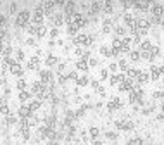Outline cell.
Here are the masks:
<instances>
[{
	"label": "cell",
	"instance_id": "6da1fadb",
	"mask_svg": "<svg viewBox=\"0 0 164 145\" xmlns=\"http://www.w3.org/2000/svg\"><path fill=\"white\" fill-rule=\"evenodd\" d=\"M28 21H29V12L28 10H21V12L17 14V17H16V24L17 26H26Z\"/></svg>",
	"mask_w": 164,
	"mask_h": 145
},
{
	"label": "cell",
	"instance_id": "7a4b0ae2",
	"mask_svg": "<svg viewBox=\"0 0 164 145\" xmlns=\"http://www.w3.org/2000/svg\"><path fill=\"white\" fill-rule=\"evenodd\" d=\"M50 21H52V23H54L55 26H61L62 23L66 21V17L62 16V14H57V12H54L52 16H50Z\"/></svg>",
	"mask_w": 164,
	"mask_h": 145
},
{
	"label": "cell",
	"instance_id": "3957f363",
	"mask_svg": "<svg viewBox=\"0 0 164 145\" xmlns=\"http://www.w3.org/2000/svg\"><path fill=\"white\" fill-rule=\"evenodd\" d=\"M107 107H109V111H116V109L121 107V100H119L118 97H112V99L109 100V104H107Z\"/></svg>",
	"mask_w": 164,
	"mask_h": 145
},
{
	"label": "cell",
	"instance_id": "277c9868",
	"mask_svg": "<svg viewBox=\"0 0 164 145\" xmlns=\"http://www.w3.org/2000/svg\"><path fill=\"white\" fill-rule=\"evenodd\" d=\"M40 81L45 85V83H52V73L50 71H41L40 73Z\"/></svg>",
	"mask_w": 164,
	"mask_h": 145
},
{
	"label": "cell",
	"instance_id": "5b68a950",
	"mask_svg": "<svg viewBox=\"0 0 164 145\" xmlns=\"http://www.w3.org/2000/svg\"><path fill=\"white\" fill-rule=\"evenodd\" d=\"M19 116L23 117V119H26L28 116H31V109H29V105H21V109H19Z\"/></svg>",
	"mask_w": 164,
	"mask_h": 145
},
{
	"label": "cell",
	"instance_id": "8992f818",
	"mask_svg": "<svg viewBox=\"0 0 164 145\" xmlns=\"http://www.w3.org/2000/svg\"><path fill=\"white\" fill-rule=\"evenodd\" d=\"M9 69H10V73H12V74H16V76H21V74H23V67H21L17 62H14L12 66L9 67Z\"/></svg>",
	"mask_w": 164,
	"mask_h": 145
},
{
	"label": "cell",
	"instance_id": "52a82bcc",
	"mask_svg": "<svg viewBox=\"0 0 164 145\" xmlns=\"http://www.w3.org/2000/svg\"><path fill=\"white\" fill-rule=\"evenodd\" d=\"M159 76H161V67L152 66V67H150V78H152V79H159Z\"/></svg>",
	"mask_w": 164,
	"mask_h": 145
},
{
	"label": "cell",
	"instance_id": "ba28073f",
	"mask_svg": "<svg viewBox=\"0 0 164 145\" xmlns=\"http://www.w3.org/2000/svg\"><path fill=\"white\" fill-rule=\"evenodd\" d=\"M150 2H135V7L138 10H147V9H150Z\"/></svg>",
	"mask_w": 164,
	"mask_h": 145
},
{
	"label": "cell",
	"instance_id": "9c48e42d",
	"mask_svg": "<svg viewBox=\"0 0 164 145\" xmlns=\"http://www.w3.org/2000/svg\"><path fill=\"white\" fill-rule=\"evenodd\" d=\"M138 74H140L138 69H133V67H130V69H128V79H133V81H135V79L138 78Z\"/></svg>",
	"mask_w": 164,
	"mask_h": 145
},
{
	"label": "cell",
	"instance_id": "30bf717a",
	"mask_svg": "<svg viewBox=\"0 0 164 145\" xmlns=\"http://www.w3.org/2000/svg\"><path fill=\"white\" fill-rule=\"evenodd\" d=\"M38 62H40V57L35 55V57H31V61L28 62V67H29V69H35V67L38 66Z\"/></svg>",
	"mask_w": 164,
	"mask_h": 145
},
{
	"label": "cell",
	"instance_id": "8fae6325",
	"mask_svg": "<svg viewBox=\"0 0 164 145\" xmlns=\"http://www.w3.org/2000/svg\"><path fill=\"white\" fill-rule=\"evenodd\" d=\"M100 7H102V5L98 4V2H92V4H90V14L98 12V10H100Z\"/></svg>",
	"mask_w": 164,
	"mask_h": 145
},
{
	"label": "cell",
	"instance_id": "7c38bea8",
	"mask_svg": "<svg viewBox=\"0 0 164 145\" xmlns=\"http://www.w3.org/2000/svg\"><path fill=\"white\" fill-rule=\"evenodd\" d=\"M149 76H150V74H147V73H140L138 78H136V83H145V81H149Z\"/></svg>",
	"mask_w": 164,
	"mask_h": 145
},
{
	"label": "cell",
	"instance_id": "4fadbf2b",
	"mask_svg": "<svg viewBox=\"0 0 164 145\" xmlns=\"http://www.w3.org/2000/svg\"><path fill=\"white\" fill-rule=\"evenodd\" d=\"M76 67L81 69V71H86V69H88V64H86V61H83V59H81V61L76 62Z\"/></svg>",
	"mask_w": 164,
	"mask_h": 145
},
{
	"label": "cell",
	"instance_id": "5bb4252c",
	"mask_svg": "<svg viewBox=\"0 0 164 145\" xmlns=\"http://www.w3.org/2000/svg\"><path fill=\"white\" fill-rule=\"evenodd\" d=\"M29 97H31V95H29V92H21V93H19V100H21V102H26V100H29Z\"/></svg>",
	"mask_w": 164,
	"mask_h": 145
},
{
	"label": "cell",
	"instance_id": "9a60e30c",
	"mask_svg": "<svg viewBox=\"0 0 164 145\" xmlns=\"http://www.w3.org/2000/svg\"><path fill=\"white\" fill-rule=\"evenodd\" d=\"M111 28H112V23H111V21H104V26H102L104 33H109V31H111Z\"/></svg>",
	"mask_w": 164,
	"mask_h": 145
},
{
	"label": "cell",
	"instance_id": "2e32d148",
	"mask_svg": "<svg viewBox=\"0 0 164 145\" xmlns=\"http://www.w3.org/2000/svg\"><path fill=\"white\" fill-rule=\"evenodd\" d=\"M152 49V45H150V41L149 40H145L144 43H142V52H149V50Z\"/></svg>",
	"mask_w": 164,
	"mask_h": 145
},
{
	"label": "cell",
	"instance_id": "e0dca14e",
	"mask_svg": "<svg viewBox=\"0 0 164 145\" xmlns=\"http://www.w3.org/2000/svg\"><path fill=\"white\" fill-rule=\"evenodd\" d=\"M67 31H69V35H76L78 33V26L76 24H69L67 26Z\"/></svg>",
	"mask_w": 164,
	"mask_h": 145
},
{
	"label": "cell",
	"instance_id": "ac0fdd59",
	"mask_svg": "<svg viewBox=\"0 0 164 145\" xmlns=\"http://www.w3.org/2000/svg\"><path fill=\"white\" fill-rule=\"evenodd\" d=\"M76 83H78L80 87H85L86 83H88V78H86V76H81V78H78V79H76Z\"/></svg>",
	"mask_w": 164,
	"mask_h": 145
},
{
	"label": "cell",
	"instance_id": "d6986e66",
	"mask_svg": "<svg viewBox=\"0 0 164 145\" xmlns=\"http://www.w3.org/2000/svg\"><path fill=\"white\" fill-rule=\"evenodd\" d=\"M40 104H41L40 100H33V102L29 104V109H31V111H36V109L40 107Z\"/></svg>",
	"mask_w": 164,
	"mask_h": 145
},
{
	"label": "cell",
	"instance_id": "ffe728a7",
	"mask_svg": "<svg viewBox=\"0 0 164 145\" xmlns=\"http://www.w3.org/2000/svg\"><path fill=\"white\" fill-rule=\"evenodd\" d=\"M26 28H28L29 33H36V31H38V24H35V23H33V24H28Z\"/></svg>",
	"mask_w": 164,
	"mask_h": 145
},
{
	"label": "cell",
	"instance_id": "44dd1931",
	"mask_svg": "<svg viewBox=\"0 0 164 145\" xmlns=\"http://www.w3.org/2000/svg\"><path fill=\"white\" fill-rule=\"evenodd\" d=\"M17 88H19L21 92L26 90V81H24V79H19V81H17Z\"/></svg>",
	"mask_w": 164,
	"mask_h": 145
},
{
	"label": "cell",
	"instance_id": "7402d4cb",
	"mask_svg": "<svg viewBox=\"0 0 164 145\" xmlns=\"http://www.w3.org/2000/svg\"><path fill=\"white\" fill-rule=\"evenodd\" d=\"M55 62H57V57H54V55H49V57H47V64H49V66H54Z\"/></svg>",
	"mask_w": 164,
	"mask_h": 145
},
{
	"label": "cell",
	"instance_id": "603a6c76",
	"mask_svg": "<svg viewBox=\"0 0 164 145\" xmlns=\"http://www.w3.org/2000/svg\"><path fill=\"white\" fill-rule=\"evenodd\" d=\"M100 52H102V55H105V57H109V55H112V50H109L107 47H102V49H100Z\"/></svg>",
	"mask_w": 164,
	"mask_h": 145
},
{
	"label": "cell",
	"instance_id": "cb8c5ba5",
	"mask_svg": "<svg viewBox=\"0 0 164 145\" xmlns=\"http://www.w3.org/2000/svg\"><path fill=\"white\" fill-rule=\"evenodd\" d=\"M128 145H142V138H131Z\"/></svg>",
	"mask_w": 164,
	"mask_h": 145
},
{
	"label": "cell",
	"instance_id": "d4e9b609",
	"mask_svg": "<svg viewBox=\"0 0 164 145\" xmlns=\"http://www.w3.org/2000/svg\"><path fill=\"white\" fill-rule=\"evenodd\" d=\"M45 33H47L45 26H43V24H41V26H38V31H36V35H38V36H43Z\"/></svg>",
	"mask_w": 164,
	"mask_h": 145
},
{
	"label": "cell",
	"instance_id": "484cf974",
	"mask_svg": "<svg viewBox=\"0 0 164 145\" xmlns=\"http://www.w3.org/2000/svg\"><path fill=\"white\" fill-rule=\"evenodd\" d=\"M140 55H142V54H140L138 50H133V52H131V61H138Z\"/></svg>",
	"mask_w": 164,
	"mask_h": 145
},
{
	"label": "cell",
	"instance_id": "4316f807",
	"mask_svg": "<svg viewBox=\"0 0 164 145\" xmlns=\"http://www.w3.org/2000/svg\"><path fill=\"white\" fill-rule=\"evenodd\" d=\"M119 67H121L123 71H128V69H130V67H128V62L124 61V59H123V61H119Z\"/></svg>",
	"mask_w": 164,
	"mask_h": 145
},
{
	"label": "cell",
	"instance_id": "83f0119b",
	"mask_svg": "<svg viewBox=\"0 0 164 145\" xmlns=\"http://www.w3.org/2000/svg\"><path fill=\"white\" fill-rule=\"evenodd\" d=\"M149 52H150V55H152V59L156 57V55H159V49H157V47H152L150 50H149Z\"/></svg>",
	"mask_w": 164,
	"mask_h": 145
},
{
	"label": "cell",
	"instance_id": "f1b7e54d",
	"mask_svg": "<svg viewBox=\"0 0 164 145\" xmlns=\"http://www.w3.org/2000/svg\"><path fill=\"white\" fill-rule=\"evenodd\" d=\"M105 137H107V138H111V140H114V138L118 137V133H116V131H107V133H105Z\"/></svg>",
	"mask_w": 164,
	"mask_h": 145
},
{
	"label": "cell",
	"instance_id": "f546056e",
	"mask_svg": "<svg viewBox=\"0 0 164 145\" xmlns=\"http://www.w3.org/2000/svg\"><path fill=\"white\" fill-rule=\"evenodd\" d=\"M0 112H2V114H9V107H7V104L0 105Z\"/></svg>",
	"mask_w": 164,
	"mask_h": 145
},
{
	"label": "cell",
	"instance_id": "4dcf8cb0",
	"mask_svg": "<svg viewBox=\"0 0 164 145\" xmlns=\"http://www.w3.org/2000/svg\"><path fill=\"white\" fill-rule=\"evenodd\" d=\"M90 135H92L93 138H97V137H98V130H97V128H90Z\"/></svg>",
	"mask_w": 164,
	"mask_h": 145
},
{
	"label": "cell",
	"instance_id": "1f68e13d",
	"mask_svg": "<svg viewBox=\"0 0 164 145\" xmlns=\"http://www.w3.org/2000/svg\"><path fill=\"white\" fill-rule=\"evenodd\" d=\"M116 33H118V35H119V36H121V35H124V33H126V29H124V28H123V26H119V28H118V29H116Z\"/></svg>",
	"mask_w": 164,
	"mask_h": 145
},
{
	"label": "cell",
	"instance_id": "d6a6232c",
	"mask_svg": "<svg viewBox=\"0 0 164 145\" xmlns=\"http://www.w3.org/2000/svg\"><path fill=\"white\" fill-rule=\"evenodd\" d=\"M133 128V123H131V121H126V123H124V128L123 130H131Z\"/></svg>",
	"mask_w": 164,
	"mask_h": 145
},
{
	"label": "cell",
	"instance_id": "836d02e7",
	"mask_svg": "<svg viewBox=\"0 0 164 145\" xmlns=\"http://www.w3.org/2000/svg\"><path fill=\"white\" fill-rule=\"evenodd\" d=\"M16 57H17V61H23V57H24V54H23L21 50H17V52H16Z\"/></svg>",
	"mask_w": 164,
	"mask_h": 145
},
{
	"label": "cell",
	"instance_id": "e575fe53",
	"mask_svg": "<svg viewBox=\"0 0 164 145\" xmlns=\"http://www.w3.org/2000/svg\"><path fill=\"white\" fill-rule=\"evenodd\" d=\"M104 7H105V10H109V12H111V9H112V2H105V4H104Z\"/></svg>",
	"mask_w": 164,
	"mask_h": 145
},
{
	"label": "cell",
	"instance_id": "d590c367",
	"mask_svg": "<svg viewBox=\"0 0 164 145\" xmlns=\"http://www.w3.org/2000/svg\"><path fill=\"white\" fill-rule=\"evenodd\" d=\"M154 97H156V99H164V92H156Z\"/></svg>",
	"mask_w": 164,
	"mask_h": 145
},
{
	"label": "cell",
	"instance_id": "8d00e7d4",
	"mask_svg": "<svg viewBox=\"0 0 164 145\" xmlns=\"http://www.w3.org/2000/svg\"><path fill=\"white\" fill-rule=\"evenodd\" d=\"M7 123L9 124H14V123H16V117H14V116H7Z\"/></svg>",
	"mask_w": 164,
	"mask_h": 145
},
{
	"label": "cell",
	"instance_id": "74e56055",
	"mask_svg": "<svg viewBox=\"0 0 164 145\" xmlns=\"http://www.w3.org/2000/svg\"><path fill=\"white\" fill-rule=\"evenodd\" d=\"M57 35H59V29H57V28H54L52 31H50V36H52V38H54V36H57Z\"/></svg>",
	"mask_w": 164,
	"mask_h": 145
},
{
	"label": "cell",
	"instance_id": "f35d334b",
	"mask_svg": "<svg viewBox=\"0 0 164 145\" xmlns=\"http://www.w3.org/2000/svg\"><path fill=\"white\" fill-rule=\"evenodd\" d=\"M69 78L71 79H78V74H76V73H69Z\"/></svg>",
	"mask_w": 164,
	"mask_h": 145
},
{
	"label": "cell",
	"instance_id": "ab89813d",
	"mask_svg": "<svg viewBox=\"0 0 164 145\" xmlns=\"http://www.w3.org/2000/svg\"><path fill=\"white\" fill-rule=\"evenodd\" d=\"M16 9H17L16 4H10V12H16Z\"/></svg>",
	"mask_w": 164,
	"mask_h": 145
},
{
	"label": "cell",
	"instance_id": "60d3db41",
	"mask_svg": "<svg viewBox=\"0 0 164 145\" xmlns=\"http://www.w3.org/2000/svg\"><path fill=\"white\" fill-rule=\"evenodd\" d=\"M100 76H102V78H107V71H105V69H102V73H100Z\"/></svg>",
	"mask_w": 164,
	"mask_h": 145
},
{
	"label": "cell",
	"instance_id": "b9f144b4",
	"mask_svg": "<svg viewBox=\"0 0 164 145\" xmlns=\"http://www.w3.org/2000/svg\"><path fill=\"white\" fill-rule=\"evenodd\" d=\"M92 87H93V88H98V81H92Z\"/></svg>",
	"mask_w": 164,
	"mask_h": 145
},
{
	"label": "cell",
	"instance_id": "7bdbcfd3",
	"mask_svg": "<svg viewBox=\"0 0 164 145\" xmlns=\"http://www.w3.org/2000/svg\"><path fill=\"white\" fill-rule=\"evenodd\" d=\"M159 121H162V123H164V114H161V116H159Z\"/></svg>",
	"mask_w": 164,
	"mask_h": 145
},
{
	"label": "cell",
	"instance_id": "ee69618b",
	"mask_svg": "<svg viewBox=\"0 0 164 145\" xmlns=\"http://www.w3.org/2000/svg\"><path fill=\"white\" fill-rule=\"evenodd\" d=\"M161 24H162V26H164V16H162V17H161Z\"/></svg>",
	"mask_w": 164,
	"mask_h": 145
},
{
	"label": "cell",
	"instance_id": "f6af8a7d",
	"mask_svg": "<svg viewBox=\"0 0 164 145\" xmlns=\"http://www.w3.org/2000/svg\"><path fill=\"white\" fill-rule=\"evenodd\" d=\"M95 145H102V142H95Z\"/></svg>",
	"mask_w": 164,
	"mask_h": 145
},
{
	"label": "cell",
	"instance_id": "bcb514c9",
	"mask_svg": "<svg viewBox=\"0 0 164 145\" xmlns=\"http://www.w3.org/2000/svg\"><path fill=\"white\" fill-rule=\"evenodd\" d=\"M162 114H164V105H162Z\"/></svg>",
	"mask_w": 164,
	"mask_h": 145
}]
</instances>
